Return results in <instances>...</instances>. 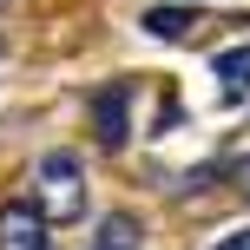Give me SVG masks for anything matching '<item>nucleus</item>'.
<instances>
[{
	"instance_id": "obj_1",
	"label": "nucleus",
	"mask_w": 250,
	"mask_h": 250,
	"mask_svg": "<svg viewBox=\"0 0 250 250\" xmlns=\"http://www.w3.org/2000/svg\"><path fill=\"white\" fill-rule=\"evenodd\" d=\"M86 165H79V151H46L40 158V191H46V217H73L79 204H86Z\"/></svg>"
},
{
	"instance_id": "obj_2",
	"label": "nucleus",
	"mask_w": 250,
	"mask_h": 250,
	"mask_svg": "<svg viewBox=\"0 0 250 250\" xmlns=\"http://www.w3.org/2000/svg\"><path fill=\"white\" fill-rule=\"evenodd\" d=\"M92 132H99L105 151H119L132 138V79H112V86L92 92Z\"/></svg>"
},
{
	"instance_id": "obj_3",
	"label": "nucleus",
	"mask_w": 250,
	"mask_h": 250,
	"mask_svg": "<svg viewBox=\"0 0 250 250\" xmlns=\"http://www.w3.org/2000/svg\"><path fill=\"white\" fill-rule=\"evenodd\" d=\"M0 250H46V211L33 198L0 204Z\"/></svg>"
},
{
	"instance_id": "obj_4",
	"label": "nucleus",
	"mask_w": 250,
	"mask_h": 250,
	"mask_svg": "<svg viewBox=\"0 0 250 250\" xmlns=\"http://www.w3.org/2000/svg\"><path fill=\"white\" fill-rule=\"evenodd\" d=\"M217 92H224V105L250 99V40L230 46V53H217Z\"/></svg>"
},
{
	"instance_id": "obj_5",
	"label": "nucleus",
	"mask_w": 250,
	"mask_h": 250,
	"mask_svg": "<svg viewBox=\"0 0 250 250\" xmlns=\"http://www.w3.org/2000/svg\"><path fill=\"white\" fill-rule=\"evenodd\" d=\"M145 33L151 40H191V33H198V7H151L145 13Z\"/></svg>"
},
{
	"instance_id": "obj_6",
	"label": "nucleus",
	"mask_w": 250,
	"mask_h": 250,
	"mask_svg": "<svg viewBox=\"0 0 250 250\" xmlns=\"http://www.w3.org/2000/svg\"><path fill=\"white\" fill-rule=\"evenodd\" d=\"M230 185H237L244 198H250V158H230Z\"/></svg>"
},
{
	"instance_id": "obj_7",
	"label": "nucleus",
	"mask_w": 250,
	"mask_h": 250,
	"mask_svg": "<svg viewBox=\"0 0 250 250\" xmlns=\"http://www.w3.org/2000/svg\"><path fill=\"white\" fill-rule=\"evenodd\" d=\"M211 250H250V230H230L224 244H211Z\"/></svg>"
}]
</instances>
